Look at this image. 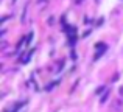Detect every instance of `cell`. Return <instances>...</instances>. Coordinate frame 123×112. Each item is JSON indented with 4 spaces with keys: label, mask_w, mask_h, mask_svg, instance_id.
I'll return each mask as SVG.
<instances>
[]
</instances>
